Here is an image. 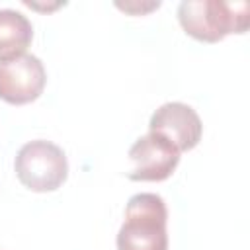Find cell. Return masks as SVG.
<instances>
[{
  "label": "cell",
  "instance_id": "6da1fadb",
  "mask_svg": "<svg viewBox=\"0 0 250 250\" xmlns=\"http://www.w3.org/2000/svg\"><path fill=\"white\" fill-rule=\"evenodd\" d=\"M178 21L197 41L217 43L230 33H244L250 25V4L223 0H184Z\"/></svg>",
  "mask_w": 250,
  "mask_h": 250
},
{
  "label": "cell",
  "instance_id": "7a4b0ae2",
  "mask_svg": "<svg viewBox=\"0 0 250 250\" xmlns=\"http://www.w3.org/2000/svg\"><path fill=\"white\" fill-rule=\"evenodd\" d=\"M168 209L158 193H135L125 207L117 250H168Z\"/></svg>",
  "mask_w": 250,
  "mask_h": 250
},
{
  "label": "cell",
  "instance_id": "3957f363",
  "mask_svg": "<svg viewBox=\"0 0 250 250\" xmlns=\"http://www.w3.org/2000/svg\"><path fill=\"white\" fill-rule=\"evenodd\" d=\"M18 180L31 191H55L68 176V160L64 150L45 139L25 143L14 160Z\"/></svg>",
  "mask_w": 250,
  "mask_h": 250
},
{
  "label": "cell",
  "instance_id": "277c9868",
  "mask_svg": "<svg viewBox=\"0 0 250 250\" xmlns=\"http://www.w3.org/2000/svg\"><path fill=\"white\" fill-rule=\"evenodd\" d=\"M180 150L162 135L148 131L139 137L129 148V160L133 162L127 178L133 182H162L168 180L178 162Z\"/></svg>",
  "mask_w": 250,
  "mask_h": 250
},
{
  "label": "cell",
  "instance_id": "5b68a950",
  "mask_svg": "<svg viewBox=\"0 0 250 250\" xmlns=\"http://www.w3.org/2000/svg\"><path fill=\"white\" fill-rule=\"evenodd\" d=\"M47 72L39 57L23 53L10 61H0V100L12 105L35 102L45 88Z\"/></svg>",
  "mask_w": 250,
  "mask_h": 250
},
{
  "label": "cell",
  "instance_id": "8992f818",
  "mask_svg": "<svg viewBox=\"0 0 250 250\" xmlns=\"http://www.w3.org/2000/svg\"><path fill=\"white\" fill-rule=\"evenodd\" d=\"M148 131L162 135L180 152H186L199 145L203 123L191 105L182 102H166L150 115Z\"/></svg>",
  "mask_w": 250,
  "mask_h": 250
},
{
  "label": "cell",
  "instance_id": "52a82bcc",
  "mask_svg": "<svg viewBox=\"0 0 250 250\" xmlns=\"http://www.w3.org/2000/svg\"><path fill=\"white\" fill-rule=\"evenodd\" d=\"M33 39V25L18 10H0V61H10L25 53Z\"/></svg>",
  "mask_w": 250,
  "mask_h": 250
},
{
  "label": "cell",
  "instance_id": "ba28073f",
  "mask_svg": "<svg viewBox=\"0 0 250 250\" xmlns=\"http://www.w3.org/2000/svg\"><path fill=\"white\" fill-rule=\"evenodd\" d=\"M158 6H160V2H156V4H152V6H148V8H143V6H137V4H135V6H131V4H117V8H121V10H125V12H135V10H137V12H141V14L146 12V10L158 8Z\"/></svg>",
  "mask_w": 250,
  "mask_h": 250
}]
</instances>
